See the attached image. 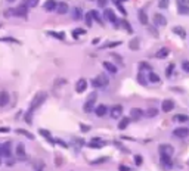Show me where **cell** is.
<instances>
[{
  "instance_id": "1",
  "label": "cell",
  "mask_w": 189,
  "mask_h": 171,
  "mask_svg": "<svg viewBox=\"0 0 189 171\" xmlns=\"http://www.w3.org/2000/svg\"><path fill=\"white\" fill-rule=\"evenodd\" d=\"M46 99H47V93H46V91H38V93L33 97V101H31V103H30L28 111H30V112L37 111V109L46 102Z\"/></svg>"
},
{
  "instance_id": "2",
  "label": "cell",
  "mask_w": 189,
  "mask_h": 171,
  "mask_svg": "<svg viewBox=\"0 0 189 171\" xmlns=\"http://www.w3.org/2000/svg\"><path fill=\"white\" fill-rule=\"evenodd\" d=\"M96 99H98L96 93H92V94H89L87 101H86V102H84V105H83V111H84L86 114H89V112H92V111L94 109V102H96Z\"/></svg>"
},
{
  "instance_id": "3",
  "label": "cell",
  "mask_w": 189,
  "mask_h": 171,
  "mask_svg": "<svg viewBox=\"0 0 189 171\" xmlns=\"http://www.w3.org/2000/svg\"><path fill=\"white\" fill-rule=\"evenodd\" d=\"M27 15H28V6H25V5H19L18 8H15V9H12V16H18V18H27Z\"/></svg>"
},
{
  "instance_id": "4",
  "label": "cell",
  "mask_w": 189,
  "mask_h": 171,
  "mask_svg": "<svg viewBox=\"0 0 189 171\" xmlns=\"http://www.w3.org/2000/svg\"><path fill=\"white\" fill-rule=\"evenodd\" d=\"M92 86H93V87H96V89L106 87V86H108V78H106L104 74H101V75H98L96 78H93V80H92Z\"/></svg>"
},
{
  "instance_id": "5",
  "label": "cell",
  "mask_w": 189,
  "mask_h": 171,
  "mask_svg": "<svg viewBox=\"0 0 189 171\" xmlns=\"http://www.w3.org/2000/svg\"><path fill=\"white\" fill-rule=\"evenodd\" d=\"M158 152H160V155H167V156H172V155H173V152H174V149H173V146H172V144H169V143H161V144L158 146Z\"/></svg>"
},
{
  "instance_id": "6",
  "label": "cell",
  "mask_w": 189,
  "mask_h": 171,
  "mask_svg": "<svg viewBox=\"0 0 189 171\" xmlns=\"http://www.w3.org/2000/svg\"><path fill=\"white\" fill-rule=\"evenodd\" d=\"M2 158H12V143L6 142L2 144Z\"/></svg>"
},
{
  "instance_id": "7",
  "label": "cell",
  "mask_w": 189,
  "mask_h": 171,
  "mask_svg": "<svg viewBox=\"0 0 189 171\" xmlns=\"http://www.w3.org/2000/svg\"><path fill=\"white\" fill-rule=\"evenodd\" d=\"M173 136L179 137V139H185V137L189 136V128H186V127H177V128L173 130Z\"/></svg>"
},
{
  "instance_id": "8",
  "label": "cell",
  "mask_w": 189,
  "mask_h": 171,
  "mask_svg": "<svg viewBox=\"0 0 189 171\" xmlns=\"http://www.w3.org/2000/svg\"><path fill=\"white\" fill-rule=\"evenodd\" d=\"M109 114H111V117L114 118V119H118L121 117V114H123V106L121 105H114L111 109H109Z\"/></svg>"
},
{
  "instance_id": "9",
  "label": "cell",
  "mask_w": 189,
  "mask_h": 171,
  "mask_svg": "<svg viewBox=\"0 0 189 171\" xmlns=\"http://www.w3.org/2000/svg\"><path fill=\"white\" fill-rule=\"evenodd\" d=\"M161 109H162L164 112H170V111H173V109H174V102H173L172 99H165V101H162Z\"/></svg>"
},
{
  "instance_id": "10",
  "label": "cell",
  "mask_w": 189,
  "mask_h": 171,
  "mask_svg": "<svg viewBox=\"0 0 189 171\" xmlns=\"http://www.w3.org/2000/svg\"><path fill=\"white\" fill-rule=\"evenodd\" d=\"M142 115H144V111H142L140 108H132V109H130V117H129V118L137 121V119L142 118Z\"/></svg>"
},
{
  "instance_id": "11",
  "label": "cell",
  "mask_w": 189,
  "mask_h": 171,
  "mask_svg": "<svg viewBox=\"0 0 189 171\" xmlns=\"http://www.w3.org/2000/svg\"><path fill=\"white\" fill-rule=\"evenodd\" d=\"M56 13L58 15H65L68 10H69V6H68V3H65V2H59L58 5H56Z\"/></svg>"
},
{
  "instance_id": "12",
  "label": "cell",
  "mask_w": 189,
  "mask_h": 171,
  "mask_svg": "<svg viewBox=\"0 0 189 171\" xmlns=\"http://www.w3.org/2000/svg\"><path fill=\"white\" fill-rule=\"evenodd\" d=\"M9 103V93L6 90H0V108H5Z\"/></svg>"
},
{
  "instance_id": "13",
  "label": "cell",
  "mask_w": 189,
  "mask_h": 171,
  "mask_svg": "<svg viewBox=\"0 0 189 171\" xmlns=\"http://www.w3.org/2000/svg\"><path fill=\"white\" fill-rule=\"evenodd\" d=\"M154 22L157 24L158 27H164V25H167V19H165V16L161 15V13H155V15H154Z\"/></svg>"
},
{
  "instance_id": "14",
  "label": "cell",
  "mask_w": 189,
  "mask_h": 171,
  "mask_svg": "<svg viewBox=\"0 0 189 171\" xmlns=\"http://www.w3.org/2000/svg\"><path fill=\"white\" fill-rule=\"evenodd\" d=\"M86 89H87V80H86V78H80V80L76 83V91H77V93H83Z\"/></svg>"
},
{
  "instance_id": "15",
  "label": "cell",
  "mask_w": 189,
  "mask_h": 171,
  "mask_svg": "<svg viewBox=\"0 0 189 171\" xmlns=\"http://www.w3.org/2000/svg\"><path fill=\"white\" fill-rule=\"evenodd\" d=\"M104 16H105L106 21H109V22H112V24H117V16H115L114 10H111V9H105V10H104Z\"/></svg>"
},
{
  "instance_id": "16",
  "label": "cell",
  "mask_w": 189,
  "mask_h": 171,
  "mask_svg": "<svg viewBox=\"0 0 189 171\" xmlns=\"http://www.w3.org/2000/svg\"><path fill=\"white\" fill-rule=\"evenodd\" d=\"M15 152H16V156H18L19 159H25V146H24L22 143H18V144H16Z\"/></svg>"
},
{
  "instance_id": "17",
  "label": "cell",
  "mask_w": 189,
  "mask_h": 171,
  "mask_svg": "<svg viewBox=\"0 0 189 171\" xmlns=\"http://www.w3.org/2000/svg\"><path fill=\"white\" fill-rule=\"evenodd\" d=\"M56 5H58V2H55V0H47V2L43 5V9L46 12H53L56 9Z\"/></svg>"
},
{
  "instance_id": "18",
  "label": "cell",
  "mask_w": 189,
  "mask_h": 171,
  "mask_svg": "<svg viewBox=\"0 0 189 171\" xmlns=\"http://www.w3.org/2000/svg\"><path fill=\"white\" fill-rule=\"evenodd\" d=\"M106 112H108L106 105H102V103H101V105H98L96 108H94V114H96L98 117H101V118H102V117H105V115H106Z\"/></svg>"
},
{
  "instance_id": "19",
  "label": "cell",
  "mask_w": 189,
  "mask_h": 171,
  "mask_svg": "<svg viewBox=\"0 0 189 171\" xmlns=\"http://www.w3.org/2000/svg\"><path fill=\"white\" fill-rule=\"evenodd\" d=\"M102 66L106 69V72H109V74H115L117 72V66L114 65V64H111V62H102Z\"/></svg>"
},
{
  "instance_id": "20",
  "label": "cell",
  "mask_w": 189,
  "mask_h": 171,
  "mask_svg": "<svg viewBox=\"0 0 189 171\" xmlns=\"http://www.w3.org/2000/svg\"><path fill=\"white\" fill-rule=\"evenodd\" d=\"M169 53H170V52H169V49H167V47H161L160 50L155 53V58H157V59H164V58H167V56H169Z\"/></svg>"
},
{
  "instance_id": "21",
  "label": "cell",
  "mask_w": 189,
  "mask_h": 171,
  "mask_svg": "<svg viewBox=\"0 0 189 171\" xmlns=\"http://www.w3.org/2000/svg\"><path fill=\"white\" fill-rule=\"evenodd\" d=\"M105 144V142H102V140H99V139H93V140H90L89 142V148H96V149H99V148H102V146Z\"/></svg>"
},
{
  "instance_id": "22",
  "label": "cell",
  "mask_w": 189,
  "mask_h": 171,
  "mask_svg": "<svg viewBox=\"0 0 189 171\" xmlns=\"http://www.w3.org/2000/svg\"><path fill=\"white\" fill-rule=\"evenodd\" d=\"M139 46H140V41H139V38H137V37L132 38V40H130V43H129V47H130V50H133V52L139 50Z\"/></svg>"
},
{
  "instance_id": "23",
  "label": "cell",
  "mask_w": 189,
  "mask_h": 171,
  "mask_svg": "<svg viewBox=\"0 0 189 171\" xmlns=\"http://www.w3.org/2000/svg\"><path fill=\"white\" fill-rule=\"evenodd\" d=\"M129 124H130V118L124 117V118H121L120 121H118V128H120V130H126Z\"/></svg>"
},
{
  "instance_id": "24",
  "label": "cell",
  "mask_w": 189,
  "mask_h": 171,
  "mask_svg": "<svg viewBox=\"0 0 189 171\" xmlns=\"http://www.w3.org/2000/svg\"><path fill=\"white\" fill-rule=\"evenodd\" d=\"M160 161H161V164H162L164 167H167V168H170V167H172V156L161 155V156H160Z\"/></svg>"
},
{
  "instance_id": "25",
  "label": "cell",
  "mask_w": 189,
  "mask_h": 171,
  "mask_svg": "<svg viewBox=\"0 0 189 171\" xmlns=\"http://www.w3.org/2000/svg\"><path fill=\"white\" fill-rule=\"evenodd\" d=\"M38 133H40V136H43L44 139H47L50 143H53V139H52V134H50V131L49 130H44V128H38Z\"/></svg>"
},
{
  "instance_id": "26",
  "label": "cell",
  "mask_w": 189,
  "mask_h": 171,
  "mask_svg": "<svg viewBox=\"0 0 189 171\" xmlns=\"http://www.w3.org/2000/svg\"><path fill=\"white\" fill-rule=\"evenodd\" d=\"M173 121H176V123H186V121H189V117L183 114H177L173 117Z\"/></svg>"
},
{
  "instance_id": "27",
  "label": "cell",
  "mask_w": 189,
  "mask_h": 171,
  "mask_svg": "<svg viewBox=\"0 0 189 171\" xmlns=\"http://www.w3.org/2000/svg\"><path fill=\"white\" fill-rule=\"evenodd\" d=\"M15 133H18V134H22V136H25V137H27V139H30V140H33V139H34V134H31L30 131L24 130V128H16V130H15Z\"/></svg>"
},
{
  "instance_id": "28",
  "label": "cell",
  "mask_w": 189,
  "mask_h": 171,
  "mask_svg": "<svg viewBox=\"0 0 189 171\" xmlns=\"http://www.w3.org/2000/svg\"><path fill=\"white\" fill-rule=\"evenodd\" d=\"M137 19H139L140 24H144V25H146V24H148V16H146V13H145L144 10H140V12H139Z\"/></svg>"
},
{
  "instance_id": "29",
  "label": "cell",
  "mask_w": 189,
  "mask_h": 171,
  "mask_svg": "<svg viewBox=\"0 0 189 171\" xmlns=\"http://www.w3.org/2000/svg\"><path fill=\"white\" fill-rule=\"evenodd\" d=\"M47 36L55 37V38H58V40H64V38H65V34H64V33H56V31H47Z\"/></svg>"
},
{
  "instance_id": "30",
  "label": "cell",
  "mask_w": 189,
  "mask_h": 171,
  "mask_svg": "<svg viewBox=\"0 0 189 171\" xmlns=\"http://www.w3.org/2000/svg\"><path fill=\"white\" fill-rule=\"evenodd\" d=\"M89 13H90L92 19H94L98 24H102V19H101V15H99V12H98V10H90Z\"/></svg>"
},
{
  "instance_id": "31",
  "label": "cell",
  "mask_w": 189,
  "mask_h": 171,
  "mask_svg": "<svg viewBox=\"0 0 189 171\" xmlns=\"http://www.w3.org/2000/svg\"><path fill=\"white\" fill-rule=\"evenodd\" d=\"M40 0H24V5L28 6V8H36L38 5Z\"/></svg>"
},
{
  "instance_id": "32",
  "label": "cell",
  "mask_w": 189,
  "mask_h": 171,
  "mask_svg": "<svg viewBox=\"0 0 189 171\" xmlns=\"http://www.w3.org/2000/svg\"><path fill=\"white\" fill-rule=\"evenodd\" d=\"M73 13H74V15H73V18H74V19H77V21L83 18V16H81V15H83V12H81V9H80V8H76V9L73 10Z\"/></svg>"
},
{
  "instance_id": "33",
  "label": "cell",
  "mask_w": 189,
  "mask_h": 171,
  "mask_svg": "<svg viewBox=\"0 0 189 171\" xmlns=\"http://www.w3.org/2000/svg\"><path fill=\"white\" fill-rule=\"evenodd\" d=\"M24 121H25L27 124H30V126H31V124H33V112H30V111H28L25 115H24Z\"/></svg>"
},
{
  "instance_id": "34",
  "label": "cell",
  "mask_w": 189,
  "mask_h": 171,
  "mask_svg": "<svg viewBox=\"0 0 189 171\" xmlns=\"http://www.w3.org/2000/svg\"><path fill=\"white\" fill-rule=\"evenodd\" d=\"M148 78H149V81H152V83H160V77L155 74V72H149Z\"/></svg>"
},
{
  "instance_id": "35",
  "label": "cell",
  "mask_w": 189,
  "mask_h": 171,
  "mask_svg": "<svg viewBox=\"0 0 189 171\" xmlns=\"http://www.w3.org/2000/svg\"><path fill=\"white\" fill-rule=\"evenodd\" d=\"M146 115H148L149 118L157 117V115H158V109H157V108H149V109L146 111Z\"/></svg>"
},
{
  "instance_id": "36",
  "label": "cell",
  "mask_w": 189,
  "mask_h": 171,
  "mask_svg": "<svg viewBox=\"0 0 189 171\" xmlns=\"http://www.w3.org/2000/svg\"><path fill=\"white\" fill-rule=\"evenodd\" d=\"M137 81H139L140 84H144V86L148 84V81H146V78H145V75H144V72H139V75H137Z\"/></svg>"
},
{
  "instance_id": "37",
  "label": "cell",
  "mask_w": 189,
  "mask_h": 171,
  "mask_svg": "<svg viewBox=\"0 0 189 171\" xmlns=\"http://www.w3.org/2000/svg\"><path fill=\"white\" fill-rule=\"evenodd\" d=\"M173 69H174V64H170V65L167 66V69H165V75H167V77H172Z\"/></svg>"
},
{
  "instance_id": "38",
  "label": "cell",
  "mask_w": 189,
  "mask_h": 171,
  "mask_svg": "<svg viewBox=\"0 0 189 171\" xmlns=\"http://www.w3.org/2000/svg\"><path fill=\"white\" fill-rule=\"evenodd\" d=\"M84 21H86V25H87V27H92V24H93L92 21H93V19H92V16H90V13H89V12L84 15Z\"/></svg>"
},
{
  "instance_id": "39",
  "label": "cell",
  "mask_w": 189,
  "mask_h": 171,
  "mask_svg": "<svg viewBox=\"0 0 189 171\" xmlns=\"http://www.w3.org/2000/svg\"><path fill=\"white\" fill-rule=\"evenodd\" d=\"M133 158H134V164H136L137 167H140L142 164H144V158H142L140 155H134Z\"/></svg>"
},
{
  "instance_id": "40",
  "label": "cell",
  "mask_w": 189,
  "mask_h": 171,
  "mask_svg": "<svg viewBox=\"0 0 189 171\" xmlns=\"http://www.w3.org/2000/svg\"><path fill=\"white\" fill-rule=\"evenodd\" d=\"M84 33H86V31H84L83 28H78V30H74V31H73V36L77 38L78 36H81V34H84Z\"/></svg>"
},
{
  "instance_id": "41",
  "label": "cell",
  "mask_w": 189,
  "mask_h": 171,
  "mask_svg": "<svg viewBox=\"0 0 189 171\" xmlns=\"http://www.w3.org/2000/svg\"><path fill=\"white\" fill-rule=\"evenodd\" d=\"M179 12L185 13V15H189V6H179Z\"/></svg>"
},
{
  "instance_id": "42",
  "label": "cell",
  "mask_w": 189,
  "mask_h": 171,
  "mask_svg": "<svg viewBox=\"0 0 189 171\" xmlns=\"http://www.w3.org/2000/svg\"><path fill=\"white\" fill-rule=\"evenodd\" d=\"M182 68L185 72H189V61H183L182 62Z\"/></svg>"
},
{
  "instance_id": "43",
  "label": "cell",
  "mask_w": 189,
  "mask_h": 171,
  "mask_svg": "<svg viewBox=\"0 0 189 171\" xmlns=\"http://www.w3.org/2000/svg\"><path fill=\"white\" fill-rule=\"evenodd\" d=\"M53 143H58V144H61L62 148H68V144H66V143H65L64 140H61V139H56V140L53 139Z\"/></svg>"
},
{
  "instance_id": "44",
  "label": "cell",
  "mask_w": 189,
  "mask_h": 171,
  "mask_svg": "<svg viewBox=\"0 0 189 171\" xmlns=\"http://www.w3.org/2000/svg\"><path fill=\"white\" fill-rule=\"evenodd\" d=\"M179 6H189V0H176Z\"/></svg>"
},
{
  "instance_id": "45",
  "label": "cell",
  "mask_w": 189,
  "mask_h": 171,
  "mask_svg": "<svg viewBox=\"0 0 189 171\" xmlns=\"http://www.w3.org/2000/svg\"><path fill=\"white\" fill-rule=\"evenodd\" d=\"M161 9H164V8H167L169 6V0H160V5H158Z\"/></svg>"
},
{
  "instance_id": "46",
  "label": "cell",
  "mask_w": 189,
  "mask_h": 171,
  "mask_svg": "<svg viewBox=\"0 0 189 171\" xmlns=\"http://www.w3.org/2000/svg\"><path fill=\"white\" fill-rule=\"evenodd\" d=\"M0 40H3V41H9V43H18V40L12 38V37H3V38H0Z\"/></svg>"
},
{
  "instance_id": "47",
  "label": "cell",
  "mask_w": 189,
  "mask_h": 171,
  "mask_svg": "<svg viewBox=\"0 0 189 171\" xmlns=\"http://www.w3.org/2000/svg\"><path fill=\"white\" fill-rule=\"evenodd\" d=\"M173 31H174V33H176V34H179V36H180V37H185V31H183V30H180V28H179V27H177V28H174V30H173Z\"/></svg>"
},
{
  "instance_id": "48",
  "label": "cell",
  "mask_w": 189,
  "mask_h": 171,
  "mask_svg": "<svg viewBox=\"0 0 189 171\" xmlns=\"http://www.w3.org/2000/svg\"><path fill=\"white\" fill-rule=\"evenodd\" d=\"M121 44V41H114V43H108V44H105V47H115V46H120Z\"/></svg>"
},
{
  "instance_id": "49",
  "label": "cell",
  "mask_w": 189,
  "mask_h": 171,
  "mask_svg": "<svg viewBox=\"0 0 189 171\" xmlns=\"http://www.w3.org/2000/svg\"><path fill=\"white\" fill-rule=\"evenodd\" d=\"M118 171H132V168L127 167V165H120L118 167Z\"/></svg>"
},
{
  "instance_id": "50",
  "label": "cell",
  "mask_w": 189,
  "mask_h": 171,
  "mask_svg": "<svg viewBox=\"0 0 189 171\" xmlns=\"http://www.w3.org/2000/svg\"><path fill=\"white\" fill-rule=\"evenodd\" d=\"M115 6H117L118 9H120V12H121L123 15H126V10H124V8L121 6V3H115Z\"/></svg>"
},
{
  "instance_id": "51",
  "label": "cell",
  "mask_w": 189,
  "mask_h": 171,
  "mask_svg": "<svg viewBox=\"0 0 189 171\" xmlns=\"http://www.w3.org/2000/svg\"><path fill=\"white\" fill-rule=\"evenodd\" d=\"M10 127H0V133H9Z\"/></svg>"
},
{
  "instance_id": "52",
  "label": "cell",
  "mask_w": 189,
  "mask_h": 171,
  "mask_svg": "<svg viewBox=\"0 0 189 171\" xmlns=\"http://www.w3.org/2000/svg\"><path fill=\"white\" fill-rule=\"evenodd\" d=\"M123 25H124V27H126V30H127V31H129V33H132V31H133V30H132V28H130V25H129V24H127V22H126V21H123Z\"/></svg>"
},
{
  "instance_id": "53",
  "label": "cell",
  "mask_w": 189,
  "mask_h": 171,
  "mask_svg": "<svg viewBox=\"0 0 189 171\" xmlns=\"http://www.w3.org/2000/svg\"><path fill=\"white\" fill-rule=\"evenodd\" d=\"M66 83V80H56L55 81V86H58V84H65Z\"/></svg>"
},
{
  "instance_id": "54",
  "label": "cell",
  "mask_w": 189,
  "mask_h": 171,
  "mask_svg": "<svg viewBox=\"0 0 189 171\" xmlns=\"http://www.w3.org/2000/svg\"><path fill=\"white\" fill-rule=\"evenodd\" d=\"M98 5L99 6H105L106 5V0H98Z\"/></svg>"
},
{
  "instance_id": "55",
  "label": "cell",
  "mask_w": 189,
  "mask_h": 171,
  "mask_svg": "<svg viewBox=\"0 0 189 171\" xmlns=\"http://www.w3.org/2000/svg\"><path fill=\"white\" fill-rule=\"evenodd\" d=\"M5 16H6V18H10V16H12V10H5Z\"/></svg>"
},
{
  "instance_id": "56",
  "label": "cell",
  "mask_w": 189,
  "mask_h": 171,
  "mask_svg": "<svg viewBox=\"0 0 189 171\" xmlns=\"http://www.w3.org/2000/svg\"><path fill=\"white\" fill-rule=\"evenodd\" d=\"M80 127H81V130H83V131H87V130H89V127H87V126H83V124H80Z\"/></svg>"
},
{
  "instance_id": "57",
  "label": "cell",
  "mask_w": 189,
  "mask_h": 171,
  "mask_svg": "<svg viewBox=\"0 0 189 171\" xmlns=\"http://www.w3.org/2000/svg\"><path fill=\"white\" fill-rule=\"evenodd\" d=\"M8 3H13V2H16V0H6Z\"/></svg>"
},
{
  "instance_id": "58",
  "label": "cell",
  "mask_w": 189,
  "mask_h": 171,
  "mask_svg": "<svg viewBox=\"0 0 189 171\" xmlns=\"http://www.w3.org/2000/svg\"><path fill=\"white\" fill-rule=\"evenodd\" d=\"M0 158H2V144H0Z\"/></svg>"
}]
</instances>
